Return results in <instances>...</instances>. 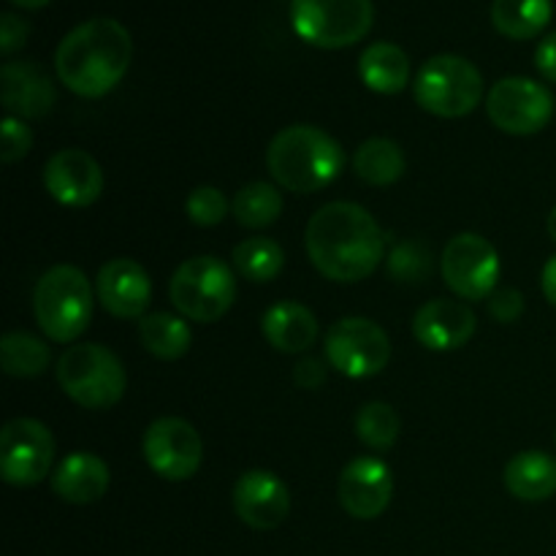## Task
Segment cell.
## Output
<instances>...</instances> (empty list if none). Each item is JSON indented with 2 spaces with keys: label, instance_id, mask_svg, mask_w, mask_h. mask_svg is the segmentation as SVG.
I'll return each instance as SVG.
<instances>
[{
  "label": "cell",
  "instance_id": "6da1fadb",
  "mask_svg": "<svg viewBox=\"0 0 556 556\" xmlns=\"http://www.w3.org/2000/svg\"><path fill=\"white\" fill-rule=\"evenodd\" d=\"M315 269L334 282H358L372 275L386 255V233L364 206L331 201L320 206L304 233Z\"/></svg>",
  "mask_w": 556,
  "mask_h": 556
},
{
  "label": "cell",
  "instance_id": "7a4b0ae2",
  "mask_svg": "<svg viewBox=\"0 0 556 556\" xmlns=\"http://www.w3.org/2000/svg\"><path fill=\"white\" fill-rule=\"evenodd\" d=\"M134 60L128 27L98 16L76 25L60 41L54 68L60 81L79 98H103L123 81Z\"/></svg>",
  "mask_w": 556,
  "mask_h": 556
},
{
  "label": "cell",
  "instance_id": "3957f363",
  "mask_svg": "<svg viewBox=\"0 0 556 556\" xmlns=\"http://www.w3.org/2000/svg\"><path fill=\"white\" fill-rule=\"evenodd\" d=\"M266 166L275 182L291 193H318L345 168L340 141L315 125H291L271 139Z\"/></svg>",
  "mask_w": 556,
  "mask_h": 556
},
{
  "label": "cell",
  "instance_id": "277c9868",
  "mask_svg": "<svg viewBox=\"0 0 556 556\" xmlns=\"http://www.w3.org/2000/svg\"><path fill=\"white\" fill-rule=\"evenodd\" d=\"M33 313L52 342L79 340L92 318V288L85 271L71 264L43 271L33 293Z\"/></svg>",
  "mask_w": 556,
  "mask_h": 556
},
{
  "label": "cell",
  "instance_id": "5b68a950",
  "mask_svg": "<svg viewBox=\"0 0 556 556\" xmlns=\"http://www.w3.org/2000/svg\"><path fill=\"white\" fill-rule=\"evenodd\" d=\"M58 383L65 396L87 410H106L125 396L128 375L109 348L96 342L65 348L58 358Z\"/></svg>",
  "mask_w": 556,
  "mask_h": 556
},
{
  "label": "cell",
  "instance_id": "8992f818",
  "mask_svg": "<svg viewBox=\"0 0 556 556\" xmlns=\"http://www.w3.org/2000/svg\"><path fill=\"white\" fill-rule=\"evenodd\" d=\"M168 296L182 318L212 324L237 302V275L215 255H195L177 266L168 282Z\"/></svg>",
  "mask_w": 556,
  "mask_h": 556
},
{
  "label": "cell",
  "instance_id": "52a82bcc",
  "mask_svg": "<svg viewBox=\"0 0 556 556\" xmlns=\"http://www.w3.org/2000/svg\"><path fill=\"white\" fill-rule=\"evenodd\" d=\"M413 96L424 112L443 119L470 114L483 98V76L476 65L459 54H438L418 68Z\"/></svg>",
  "mask_w": 556,
  "mask_h": 556
},
{
  "label": "cell",
  "instance_id": "ba28073f",
  "mask_svg": "<svg viewBox=\"0 0 556 556\" xmlns=\"http://www.w3.org/2000/svg\"><path fill=\"white\" fill-rule=\"evenodd\" d=\"M375 22L372 0H291V25L318 49H345L362 41Z\"/></svg>",
  "mask_w": 556,
  "mask_h": 556
},
{
  "label": "cell",
  "instance_id": "9c48e42d",
  "mask_svg": "<svg viewBox=\"0 0 556 556\" xmlns=\"http://www.w3.org/2000/svg\"><path fill=\"white\" fill-rule=\"evenodd\" d=\"M326 362L345 378L364 380L383 372L391 362V340L375 320L342 318L326 331Z\"/></svg>",
  "mask_w": 556,
  "mask_h": 556
},
{
  "label": "cell",
  "instance_id": "30bf717a",
  "mask_svg": "<svg viewBox=\"0 0 556 556\" xmlns=\"http://www.w3.org/2000/svg\"><path fill=\"white\" fill-rule=\"evenodd\" d=\"M440 271L451 291L467 302L489 299L497 291L500 282V253L486 237L478 233H459L445 244L440 255Z\"/></svg>",
  "mask_w": 556,
  "mask_h": 556
},
{
  "label": "cell",
  "instance_id": "8fae6325",
  "mask_svg": "<svg viewBox=\"0 0 556 556\" xmlns=\"http://www.w3.org/2000/svg\"><path fill=\"white\" fill-rule=\"evenodd\" d=\"M486 114L503 134L532 136L548 125L554 114V96L541 81L527 76L500 79L486 96Z\"/></svg>",
  "mask_w": 556,
  "mask_h": 556
},
{
  "label": "cell",
  "instance_id": "7c38bea8",
  "mask_svg": "<svg viewBox=\"0 0 556 556\" xmlns=\"http://www.w3.org/2000/svg\"><path fill=\"white\" fill-rule=\"evenodd\" d=\"M54 462V438L36 418H14L0 432V476L9 486H36Z\"/></svg>",
  "mask_w": 556,
  "mask_h": 556
},
{
  "label": "cell",
  "instance_id": "4fadbf2b",
  "mask_svg": "<svg viewBox=\"0 0 556 556\" xmlns=\"http://www.w3.org/2000/svg\"><path fill=\"white\" fill-rule=\"evenodd\" d=\"M144 462L155 476L163 481H188L199 472L201 459H204V443L195 427L185 418L166 416L157 418L147 427L144 443Z\"/></svg>",
  "mask_w": 556,
  "mask_h": 556
},
{
  "label": "cell",
  "instance_id": "5bb4252c",
  "mask_svg": "<svg viewBox=\"0 0 556 556\" xmlns=\"http://www.w3.org/2000/svg\"><path fill=\"white\" fill-rule=\"evenodd\" d=\"M43 188L58 204L85 210L103 193V172L96 157L85 150H60L43 166Z\"/></svg>",
  "mask_w": 556,
  "mask_h": 556
},
{
  "label": "cell",
  "instance_id": "9a60e30c",
  "mask_svg": "<svg viewBox=\"0 0 556 556\" xmlns=\"http://www.w3.org/2000/svg\"><path fill=\"white\" fill-rule=\"evenodd\" d=\"M340 505L348 516L358 521L378 519L386 514L394 497V472L383 459L358 456L348 462L340 476Z\"/></svg>",
  "mask_w": 556,
  "mask_h": 556
},
{
  "label": "cell",
  "instance_id": "2e32d148",
  "mask_svg": "<svg viewBox=\"0 0 556 556\" xmlns=\"http://www.w3.org/2000/svg\"><path fill=\"white\" fill-rule=\"evenodd\" d=\"M233 510L253 530H277L288 519V486L269 470H248L233 483Z\"/></svg>",
  "mask_w": 556,
  "mask_h": 556
},
{
  "label": "cell",
  "instance_id": "e0dca14e",
  "mask_svg": "<svg viewBox=\"0 0 556 556\" xmlns=\"http://www.w3.org/2000/svg\"><path fill=\"white\" fill-rule=\"evenodd\" d=\"M98 302L114 318H144L152 299V280L141 264L130 258H114L101 266L96 280Z\"/></svg>",
  "mask_w": 556,
  "mask_h": 556
},
{
  "label": "cell",
  "instance_id": "ac0fdd59",
  "mask_svg": "<svg viewBox=\"0 0 556 556\" xmlns=\"http://www.w3.org/2000/svg\"><path fill=\"white\" fill-rule=\"evenodd\" d=\"M478 320L467 304L456 299H434L427 302L413 318V337L427 351H459L476 337Z\"/></svg>",
  "mask_w": 556,
  "mask_h": 556
},
{
  "label": "cell",
  "instance_id": "d6986e66",
  "mask_svg": "<svg viewBox=\"0 0 556 556\" xmlns=\"http://www.w3.org/2000/svg\"><path fill=\"white\" fill-rule=\"evenodd\" d=\"M0 92L3 106L11 117L38 119L47 117L58 103V90L41 65L30 63H5L0 71Z\"/></svg>",
  "mask_w": 556,
  "mask_h": 556
},
{
  "label": "cell",
  "instance_id": "ffe728a7",
  "mask_svg": "<svg viewBox=\"0 0 556 556\" xmlns=\"http://www.w3.org/2000/svg\"><path fill=\"white\" fill-rule=\"evenodd\" d=\"M109 483H112L109 465L101 456L87 451L68 454L52 472L54 494L71 505L98 503L109 492Z\"/></svg>",
  "mask_w": 556,
  "mask_h": 556
},
{
  "label": "cell",
  "instance_id": "44dd1931",
  "mask_svg": "<svg viewBox=\"0 0 556 556\" xmlns=\"http://www.w3.org/2000/svg\"><path fill=\"white\" fill-rule=\"evenodd\" d=\"M261 331L275 351L304 353L318 342V320L304 304L277 302L261 318Z\"/></svg>",
  "mask_w": 556,
  "mask_h": 556
},
{
  "label": "cell",
  "instance_id": "7402d4cb",
  "mask_svg": "<svg viewBox=\"0 0 556 556\" xmlns=\"http://www.w3.org/2000/svg\"><path fill=\"white\" fill-rule=\"evenodd\" d=\"M505 486L516 500L543 503L556 494V459L543 451H521L505 467Z\"/></svg>",
  "mask_w": 556,
  "mask_h": 556
},
{
  "label": "cell",
  "instance_id": "603a6c76",
  "mask_svg": "<svg viewBox=\"0 0 556 556\" xmlns=\"http://www.w3.org/2000/svg\"><path fill=\"white\" fill-rule=\"evenodd\" d=\"M358 74L372 92L396 96L410 85V60H407L405 49L396 43L378 41L364 49L362 60H358Z\"/></svg>",
  "mask_w": 556,
  "mask_h": 556
},
{
  "label": "cell",
  "instance_id": "cb8c5ba5",
  "mask_svg": "<svg viewBox=\"0 0 556 556\" xmlns=\"http://www.w3.org/2000/svg\"><path fill=\"white\" fill-rule=\"evenodd\" d=\"M554 14L552 0H494L492 25L500 36L527 41L541 36Z\"/></svg>",
  "mask_w": 556,
  "mask_h": 556
},
{
  "label": "cell",
  "instance_id": "d4e9b609",
  "mask_svg": "<svg viewBox=\"0 0 556 556\" xmlns=\"http://www.w3.org/2000/svg\"><path fill=\"white\" fill-rule=\"evenodd\" d=\"M407 161L405 152L396 141L391 139H367L353 155V172L362 182L375 185V188H389V185L400 182L405 174Z\"/></svg>",
  "mask_w": 556,
  "mask_h": 556
},
{
  "label": "cell",
  "instance_id": "484cf974",
  "mask_svg": "<svg viewBox=\"0 0 556 556\" xmlns=\"http://www.w3.org/2000/svg\"><path fill=\"white\" fill-rule=\"evenodd\" d=\"M139 340L144 351L161 362H177L193 345V331H190L188 320L179 315L152 313L141 318Z\"/></svg>",
  "mask_w": 556,
  "mask_h": 556
},
{
  "label": "cell",
  "instance_id": "4316f807",
  "mask_svg": "<svg viewBox=\"0 0 556 556\" xmlns=\"http://www.w3.org/2000/svg\"><path fill=\"white\" fill-rule=\"evenodd\" d=\"M52 362V353L43 340L27 334V331H9L0 342V364L11 378H36Z\"/></svg>",
  "mask_w": 556,
  "mask_h": 556
},
{
  "label": "cell",
  "instance_id": "83f0119b",
  "mask_svg": "<svg viewBox=\"0 0 556 556\" xmlns=\"http://www.w3.org/2000/svg\"><path fill=\"white\" fill-rule=\"evenodd\" d=\"M231 258L233 269L250 282L275 280L282 271V266H286V253H282V248L275 239L266 237H253L239 242L237 248H233Z\"/></svg>",
  "mask_w": 556,
  "mask_h": 556
},
{
  "label": "cell",
  "instance_id": "f1b7e54d",
  "mask_svg": "<svg viewBox=\"0 0 556 556\" xmlns=\"http://www.w3.org/2000/svg\"><path fill=\"white\" fill-rule=\"evenodd\" d=\"M231 212L239 226L266 228L282 215V193L269 182H250L233 195Z\"/></svg>",
  "mask_w": 556,
  "mask_h": 556
},
{
  "label": "cell",
  "instance_id": "f546056e",
  "mask_svg": "<svg viewBox=\"0 0 556 556\" xmlns=\"http://www.w3.org/2000/svg\"><path fill=\"white\" fill-rule=\"evenodd\" d=\"M400 416L386 402H367L356 416V434L367 448L389 451L400 438Z\"/></svg>",
  "mask_w": 556,
  "mask_h": 556
},
{
  "label": "cell",
  "instance_id": "4dcf8cb0",
  "mask_svg": "<svg viewBox=\"0 0 556 556\" xmlns=\"http://www.w3.org/2000/svg\"><path fill=\"white\" fill-rule=\"evenodd\" d=\"M185 212H188L190 223L201 228H212L217 223H223V217L228 215V201L223 195V190L204 185V188H195L193 193L185 201Z\"/></svg>",
  "mask_w": 556,
  "mask_h": 556
},
{
  "label": "cell",
  "instance_id": "1f68e13d",
  "mask_svg": "<svg viewBox=\"0 0 556 556\" xmlns=\"http://www.w3.org/2000/svg\"><path fill=\"white\" fill-rule=\"evenodd\" d=\"M389 271L400 282H421L429 275V253L424 244L405 242L391 253Z\"/></svg>",
  "mask_w": 556,
  "mask_h": 556
},
{
  "label": "cell",
  "instance_id": "d6a6232c",
  "mask_svg": "<svg viewBox=\"0 0 556 556\" xmlns=\"http://www.w3.org/2000/svg\"><path fill=\"white\" fill-rule=\"evenodd\" d=\"M33 147V130L22 123L20 117H5L3 128H0V161L16 163L30 152Z\"/></svg>",
  "mask_w": 556,
  "mask_h": 556
},
{
  "label": "cell",
  "instance_id": "836d02e7",
  "mask_svg": "<svg viewBox=\"0 0 556 556\" xmlns=\"http://www.w3.org/2000/svg\"><path fill=\"white\" fill-rule=\"evenodd\" d=\"M489 313L500 324H516L519 315L525 313V296L516 288H497L489 296Z\"/></svg>",
  "mask_w": 556,
  "mask_h": 556
},
{
  "label": "cell",
  "instance_id": "e575fe53",
  "mask_svg": "<svg viewBox=\"0 0 556 556\" xmlns=\"http://www.w3.org/2000/svg\"><path fill=\"white\" fill-rule=\"evenodd\" d=\"M27 33H30V25H27L22 16L5 11L3 20H0V52L9 58V54H14L16 49L25 47Z\"/></svg>",
  "mask_w": 556,
  "mask_h": 556
},
{
  "label": "cell",
  "instance_id": "d590c367",
  "mask_svg": "<svg viewBox=\"0 0 556 556\" xmlns=\"http://www.w3.org/2000/svg\"><path fill=\"white\" fill-rule=\"evenodd\" d=\"M293 380H296L299 389L315 391L324 386L326 367L318 362V358H304V362H299L296 367H293Z\"/></svg>",
  "mask_w": 556,
  "mask_h": 556
},
{
  "label": "cell",
  "instance_id": "8d00e7d4",
  "mask_svg": "<svg viewBox=\"0 0 556 556\" xmlns=\"http://www.w3.org/2000/svg\"><path fill=\"white\" fill-rule=\"evenodd\" d=\"M535 68L541 71L543 79L554 81L556 85V30L548 33L535 49Z\"/></svg>",
  "mask_w": 556,
  "mask_h": 556
},
{
  "label": "cell",
  "instance_id": "74e56055",
  "mask_svg": "<svg viewBox=\"0 0 556 556\" xmlns=\"http://www.w3.org/2000/svg\"><path fill=\"white\" fill-rule=\"evenodd\" d=\"M541 288H543V296L548 299V304H554L556 307V255H552V258L546 261V266H543Z\"/></svg>",
  "mask_w": 556,
  "mask_h": 556
},
{
  "label": "cell",
  "instance_id": "f35d334b",
  "mask_svg": "<svg viewBox=\"0 0 556 556\" xmlns=\"http://www.w3.org/2000/svg\"><path fill=\"white\" fill-rule=\"evenodd\" d=\"M11 3L20 5V9H27V11H38V9H43L49 0H11Z\"/></svg>",
  "mask_w": 556,
  "mask_h": 556
},
{
  "label": "cell",
  "instance_id": "ab89813d",
  "mask_svg": "<svg viewBox=\"0 0 556 556\" xmlns=\"http://www.w3.org/2000/svg\"><path fill=\"white\" fill-rule=\"evenodd\" d=\"M546 228H548V237L554 239L556 242V206L552 210V215H548V220H546Z\"/></svg>",
  "mask_w": 556,
  "mask_h": 556
}]
</instances>
